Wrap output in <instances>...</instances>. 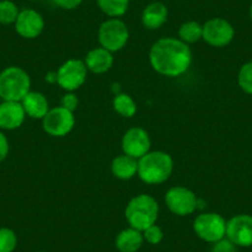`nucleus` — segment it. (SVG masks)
<instances>
[{"instance_id": "nucleus-3", "label": "nucleus", "mask_w": 252, "mask_h": 252, "mask_svg": "<svg viewBox=\"0 0 252 252\" xmlns=\"http://www.w3.org/2000/svg\"><path fill=\"white\" fill-rule=\"evenodd\" d=\"M159 214L157 200L150 194H139L131 198L125 208V219L130 227L144 231L156 224Z\"/></svg>"}, {"instance_id": "nucleus-12", "label": "nucleus", "mask_w": 252, "mask_h": 252, "mask_svg": "<svg viewBox=\"0 0 252 252\" xmlns=\"http://www.w3.org/2000/svg\"><path fill=\"white\" fill-rule=\"evenodd\" d=\"M226 237L237 247L252 246V215L239 214L227 220Z\"/></svg>"}, {"instance_id": "nucleus-33", "label": "nucleus", "mask_w": 252, "mask_h": 252, "mask_svg": "<svg viewBox=\"0 0 252 252\" xmlns=\"http://www.w3.org/2000/svg\"><path fill=\"white\" fill-rule=\"evenodd\" d=\"M30 1H37V0H30Z\"/></svg>"}, {"instance_id": "nucleus-6", "label": "nucleus", "mask_w": 252, "mask_h": 252, "mask_svg": "<svg viewBox=\"0 0 252 252\" xmlns=\"http://www.w3.org/2000/svg\"><path fill=\"white\" fill-rule=\"evenodd\" d=\"M226 222L218 213H202L193 221V230L200 240L214 244L226 237Z\"/></svg>"}, {"instance_id": "nucleus-34", "label": "nucleus", "mask_w": 252, "mask_h": 252, "mask_svg": "<svg viewBox=\"0 0 252 252\" xmlns=\"http://www.w3.org/2000/svg\"><path fill=\"white\" fill-rule=\"evenodd\" d=\"M36 252H43V251H36Z\"/></svg>"}, {"instance_id": "nucleus-2", "label": "nucleus", "mask_w": 252, "mask_h": 252, "mask_svg": "<svg viewBox=\"0 0 252 252\" xmlns=\"http://www.w3.org/2000/svg\"><path fill=\"white\" fill-rule=\"evenodd\" d=\"M137 176L150 186H157L168 181L174 168L173 158L164 151H150L137 159Z\"/></svg>"}, {"instance_id": "nucleus-18", "label": "nucleus", "mask_w": 252, "mask_h": 252, "mask_svg": "<svg viewBox=\"0 0 252 252\" xmlns=\"http://www.w3.org/2000/svg\"><path fill=\"white\" fill-rule=\"evenodd\" d=\"M137 166H139V162L136 158L123 154L116 156L111 161L110 168L115 178L121 179V181H129L137 176Z\"/></svg>"}, {"instance_id": "nucleus-30", "label": "nucleus", "mask_w": 252, "mask_h": 252, "mask_svg": "<svg viewBox=\"0 0 252 252\" xmlns=\"http://www.w3.org/2000/svg\"><path fill=\"white\" fill-rule=\"evenodd\" d=\"M52 1L63 10H74L81 5L83 0H52Z\"/></svg>"}, {"instance_id": "nucleus-16", "label": "nucleus", "mask_w": 252, "mask_h": 252, "mask_svg": "<svg viewBox=\"0 0 252 252\" xmlns=\"http://www.w3.org/2000/svg\"><path fill=\"white\" fill-rule=\"evenodd\" d=\"M24 110H25L26 116L35 120H42L46 114L50 110V103L47 98L40 92L30 91L24 99L21 100Z\"/></svg>"}, {"instance_id": "nucleus-23", "label": "nucleus", "mask_w": 252, "mask_h": 252, "mask_svg": "<svg viewBox=\"0 0 252 252\" xmlns=\"http://www.w3.org/2000/svg\"><path fill=\"white\" fill-rule=\"evenodd\" d=\"M19 13L20 10L13 0H0V24L1 25L15 24Z\"/></svg>"}, {"instance_id": "nucleus-28", "label": "nucleus", "mask_w": 252, "mask_h": 252, "mask_svg": "<svg viewBox=\"0 0 252 252\" xmlns=\"http://www.w3.org/2000/svg\"><path fill=\"white\" fill-rule=\"evenodd\" d=\"M212 252H237V246L227 237H224L213 244Z\"/></svg>"}, {"instance_id": "nucleus-10", "label": "nucleus", "mask_w": 252, "mask_h": 252, "mask_svg": "<svg viewBox=\"0 0 252 252\" xmlns=\"http://www.w3.org/2000/svg\"><path fill=\"white\" fill-rule=\"evenodd\" d=\"M234 37V26L225 19L213 18L203 24V40L212 47H225L231 43Z\"/></svg>"}, {"instance_id": "nucleus-22", "label": "nucleus", "mask_w": 252, "mask_h": 252, "mask_svg": "<svg viewBox=\"0 0 252 252\" xmlns=\"http://www.w3.org/2000/svg\"><path fill=\"white\" fill-rule=\"evenodd\" d=\"M96 4L109 18H121L129 9L130 0H96Z\"/></svg>"}, {"instance_id": "nucleus-25", "label": "nucleus", "mask_w": 252, "mask_h": 252, "mask_svg": "<svg viewBox=\"0 0 252 252\" xmlns=\"http://www.w3.org/2000/svg\"><path fill=\"white\" fill-rule=\"evenodd\" d=\"M237 83L242 92L252 95V62L242 64L237 74Z\"/></svg>"}, {"instance_id": "nucleus-7", "label": "nucleus", "mask_w": 252, "mask_h": 252, "mask_svg": "<svg viewBox=\"0 0 252 252\" xmlns=\"http://www.w3.org/2000/svg\"><path fill=\"white\" fill-rule=\"evenodd\" d=\"M164 203L172 214L188 217L198 209V198L193 190L183 186L172 187L164 195Z\"/></svg>"}, {"instance_id": "nucleus-8", "label": "nucleus", "mask_w": 252, "mask_h": 252, "mask_svg": "<svg viewBox=\"0 0 252 252\" xmlns=\"http://www.w3.org/2000/svg\"><path fill=\"white\" fill-rule=\"evenodd\" d=\"M88 68L83 60L71 58L62 63L57 71V84L66 92H76L86 83Z\"/></svg>"}, {"instance_id": "nucleus-24", "label": "nucleus", "mask_w": 252, "mask_h": 252, "mask_svg": "<svg viewBox=\"0 0 252 252\" xmlns=\"http://www.w3.org/2000/svg\"><path fill=\"white\" fill-rule=\"evenodd\" d=\"M18 246V236L10 227H0V252H14Z\"/></svg>"}, {"instance_id": "nucleus-21", "label": "nucleus", "mask_w": 252, "mask_h": 252, "mask_svg": "<svg viewBox=\"0 0 252 252\" xmlns=\"http://www.w3.org/2000/svg\"><path fill=\"white\" fill-rule=\"evenodd\" d=\"M113 109L123 118H132L136 114L137 105L131 95L120 93L113 99Z\"/></svg>"}, {"instance_id": "nucleus-27", "label": "nucleus", "mask_w": 252, "mask_h": 252, "mask_svg": "<svg viewBox=\"0 0 252 252\" xmlns=\"http://www.w3.org/2000/svg\"><path fill=\"white\" fill-rule=\"evenodd\" d=\"M78 96L74 94V92H66V94L61 99V106L72 111V113H74V110L78 108Z\"/></svg>"}, {"instance_id": "nucleus-5", "label": "nucleus", "mask_w": 252, "mask_h": 252, "mask_svg": "<svg viewBox=\"0 0 252 252\" xmlns=\"http://www.w3.org/2000/svg\"><path fill=\"white\" fill-rule=\"evenodd\" d=\"M129 28L120 18H109L98 30L99 45L110 52H119L129 42Z\"/></svg>"}, {"instance_id": "nucleus-26", "label": "nucleus", "mask_w": 252, "mask_h": 252, "mask_svg": "<svg viewBox=\"0 0 252 252\" xmlns=\"http://www.w3.org/2000/svg\"><path fill=\"white\" fill-rule=\"evenodd\" d=\"M144 235V240L146 242H149L150 245H158L159 242L163 240V231H162L161 227L158 225H151L150 227H147L146 230L142 231Z\"/></svg>"}, {"instance_id": "nucleus-20", "label": "nucleus", "mask_w": 252, "mask_h": 252, "mask_svg": "<svg viewBox=\"0 0 252 252\" xmlns=\"http://www.w3.org/2000/svg\"><path fill=\"white\" fill-rule=\"evenodd\" d=\"M178 38L187 45L197 43L198 41L203 40V25L198 21H186L179 26Z\"/></svg>"}, {"instance_id": "nucleus-1", "label": "nucleus", "mask_w": 252, "mask_h": 252, "mask_svg": "<svg viewBox=\"0 0 252 252\" xmlns=\"http://www.w3.org/2000/svg\"><path fill=\"white\" fill-rule=\"evenodd\" d=\"M150 64L158 74L177 78L186 73L193 61L189 45L178 37H162L150 48Z\"/></svg>"}, {"instance_id": "nucleus-29", "label": "nucleus", "mask_w": 252, "mask_h": 252, "mask_svg": "<svg viewBox=\"0 0 252 252\" xmlns=\"http://www.w3.org/2000/svg\"><path fill=\"white\" fill-rule=\"evenodd\" d=\"M9 151H10V145H9L8 137L0 130V162L5 161L9 155Z\"/></svg>"}, {"instance_id": "nucleus-31", "label": "nucleus", "mask_w": 252, "mask_h": 252, "mask_svg": "<svg viewBox=\"0 0 252 252\" xmlns=\"http://www.w3.org/2000/svg\"><path fill=\"white\" fill-rule=\"evenodd\" d=\"M46 82H48V83L51 84H55L57 83V72H48L47 74H46Z\"/></svg>"}, {"instance_id": "nucleus-32", "label": "nucleus", "mask_w": 252, "mask_h": 252, "mask_svg": "<svg viewBox=\"0 0 252 252\" xmlns=\"http://www.w3.org/2000/svg\"><path fill=\"white\" fill-rule=\"evenodd\" d=\"M250 18H251V20H252V4H251V6H250Z\"/></svg>"}, {"instance_id": "nucleus-19", "label": "nucleus", "mask_w": 252, "mask_h": 252, "mask_svg": "<svg viewBox=\"0 0 252 252\" xmlns=\"http://www.w3.org/2000/svg\"><path fill=\"white\" fill-rule=\"evenodd\" d=\"M144 235L134 227L121 230L115 240V246L119 252H137L144 244Z\"/></svg>"}, {"instance_id": "nucleus-14", "label": "nucleus", "mask_w": 252, "mask_h": 252, "mask_svg": "<svg viewBox=\"0 0 252 252\" xmlns=\"http://www.w3.org/2000/svg\"><path fill=\"white\" fill-rule=\"evenodd\" d=\"M26 119L21 101H4L0 103V130L13 131L19 129Z\"/></svg>"}, {"instance_id": "nucleus-13", "label": "nucleus", "mask_w": 252, "mask_h": 252, "mask_svg": "<svg viewBox=\"0 0 252 252\" xmlns=\"http://www.w3.org/2000/svg\"><path fill=\"white\" fill-rule=\"evenodd\" d=\"M15 31L26 40L37 38L45 29V19L33 9H24L19 13L15 24Z\"/></svg>"}, {"instance_id": "nucleus-11", "label": "nucleus", "mask_w": 252, "mask_h": 252, "mask_svg": "<svg viewBox=\"0 0 252 252\" xmlns=\"http://www.w3.org/2000/svg\"><path fill=\"white\" fill-rule=\"evenodd\" d=\"M123 154L140 159L142 156L151 151V137L145 129L135 126L123 135L121 139Z\"/></svg>"}, {"instance_id": "nucleus-4", "label": "nucleus", "mask_w": 252, "mask_h": 252, "mask_svg": "<svg viewBox=\"0 0 252 252\" xmlns=\"http://www.w3.org/2000/svg\"><path fill=\"white\" fill-rule=\"evenodd\" d=\"M31 91V78L28 72L18 66H9L0 72V99L4 101H21Z\"/></svg>"}, {"instance_id": "nucleus-17", "label": "nucleus", "mask_w": 252, "mask_h": 252, "mask_svg": "<svg viewBox=\"0 0 252 252\" xmlns=\"http://www.w3.org/2000/svg\"><path fill=\"white\" fill-rule=\"evenodd\" d=\"M168 9L161 1H152L142 10L141 23L147 30H157L166 24Z\"/></svg>"}, {"instance_id": "nucleus-9", "label": "nucleus", "mask_w": 252, "mask_h": 252, "mask_svg": "<svg viewBox=\"0 0 252 252\" xmlns=\"http://www.w3.org/2000/svg\"><path fill=\"white\" fill-rule=\"evenodd\" d=\"M74 125H76L74 113L62 108L61 105L50 109L42 119V129L45 130L46 134L53 137L67 136L73 130Z\"/></svg>"}, {"instance_id": "nucleus-15", "label": "nucleus", "mask_w": 252, "mask_h": 252, "mask_svg": "<svg viewBox=\"0 0 252 252\" xmlns=\"http://www.w3.org/2000/svg\"><path fill=\"white\" fill-rule=\"evenodd\" d=\"M83 61L88 68V72L94 74H103L110 71L113 67L114 56L113 52L99 46V47L92 48Z\"/></svg>"}]
</instances>
